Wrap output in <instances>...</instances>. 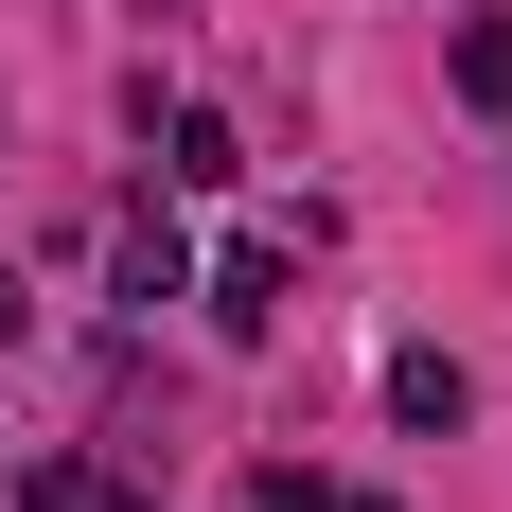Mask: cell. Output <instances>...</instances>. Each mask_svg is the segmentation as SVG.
<instances>
[{
	"mask_svg": "<svg viewBox=\"0 0 512 512\" xmlns=\"http://www.w3.org/2000/svg\"><path fill=\"white\" fill-rule=\"evenodd\" d=\"M195 301H212V336H283V248H230Z\"/></svg>",
	"mask_w": 512,
	"mask_h": 512,
	"instance_id": "cell-2",
	"label": "cell"
},
{
	"mask_svg": "<svg viewBox=\"0 0 512 512\" xmlns=\"http://www.w3.org/2000/svg\"><path fill=\"white\" fill-rule=\"evenodd\" d=\"M159 301H195V248L142 212V230H124V318H159Z\"/></svg>",
	"mask_w": 512,
	"mask_h": 512,
	"instance_id": "cell-4",
	"label": "cell"
},
{
	"mask_svg": "<svg viewBox=\"0 0 512 512\" xmlns=\"http://www.w3.org/2000/svg\"><path fill=\"white\" fill-rule=\"evenodd\" d=\"M0 336H18V265H0Z\"/></svg>",
	"mask_w": 512,
	"mask_h": 512,
	"instance_id": "cell-6",
	"label": "cell"
},
{
	"mask_svg": "<svg viewBox=\"0 0 512 512\" xmlns=\"http://www.w3.org/2000/svg\"><path fill=\"white\" fill-rule=\"evenodd\" d=\"M159 177H177V195H230V177H248V142H230L212 106H177V124H159Z\"/></svg>",
	"mask_w": 512,
	"mask_h": 512,
	"instance_id": "cell-3",
	"label": "cell"
},
{
	"mask_svg": "<svg viewBox=\"0 0 512 512\" xmlns=\"http://www.w3.org/2000/svg\"><path fill=\"white\" fill-rule=\"evenodd\" d=\"M389 424H407V442H460V424H477V371L460 354H389Z\"/></svg>",
	"mask_w": 512,
	"mask_h": 512,
	"instance_id": "cell-1",
	"label": "cell"
},
{
	"mask_svg": "<svg viewBox=\"0 0 512 512\" xmlns=\"http://www.w3.org/2000/svg\"><path fill=\"white\" fill-rule=\"evenodd\" d=\"M442 71H460V106H512V18H460V36H442Z\"/></svg>",
	"mask_w": 512,
	"mask_h": 512,
	"instance_id": "cell-5",
	"label": "cell"
}]
</instances>
